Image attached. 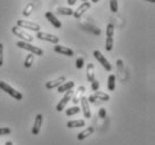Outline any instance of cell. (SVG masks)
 <instances>
[{"mask_svg": "<svg viewBox=\"0 0 155 145\" xmlns=\"http://www.w3.org/2000/svg\"><path fill=\"white\" fill-rule=\"evenodd\" d=\"M0 89H2L5 93L9 94L11 97H14V98L17 99V101H21L22 97H24L20 92H18L17 89H15L14 87H11L9 84H7V83H5V81H0Z\"/></svg>", "mask_w": 155, "mask_h": 145, "instance_id": "7a4b0ae2", "label": "cell"}, {"mask_svg": "<svg viewBox=\"0 0 155 145\" xmlns=\"http://www.w3.org/2000/svg\"><path fill=\"white\" fill-rule=\"evenodd\" d=\"M79 112H81V108L78 106H74V107H71V108L66 110V115H67V116H73L75 114H78Z\"/></svg>", "mask_w": 155, "mask_h": 145, "instance_id": "d4e9b609", "label": "cell"}, {"mask_svg": "<svg viewBox=\"0 0 155 145\" xmlns=\"http://www.w3.org/2000/svg\"><path fill=\"white\" fill-rule=\"evenodd\" d=\"M94 57H95L96 59L98 60V63L101 65H102L103 67L105 68L106 71H112V65H110V63H109L108 60L106 59L105 58V56L103 55L99 50H95L94 51Z\"/></svg>", "mask_w": 155, "mask_h": 145, "instance_id": "8992f818", "label": "cell"}, {"mask_svg": "<svg viewBox=\"0 0 155 145\" xmlns=\"http://www.w3.org/2000/svg\"><path fill=\"white\" fill-rule=\"evenodd\" d=\"M87 101H88V103H95L96 102V97L94 95L89 96V97L87 98Z\"/></svg>", "mask_w": 155, "mask_h": 145, "instance_id": "d6a6232c", "label": "cell"}, {"mask_svg": "<svg viewBox=\"0 0 155 145\" xmlns=\"http://www.w3.org/2000/svg\"><path fill=\"white\" fill-rule=\"evenodd\" d=\"M37 38L40 39V40L48 41V43H53V44L59 43V38H58L57 36L51 35V34H48V32H45V31H38V34H37Z\"/></svg>", "mask_w": 155, "mask_h": 145, "instance_id": "ba28073f", "label": "cell"}, {"mask_svg": "<svg viewBox=\"0 0 155 145\" xmlns=\"http://www.w3.org/2000/svg\"><path fill=\"white\" fill-rule=\"evenodd\" d=\"M45 17L47 18V20H48L55 28H61V26H63L61 21H60L59 19H58L51 11H47L46 14H45Z\"/></svg>", "mask_w": 155, "mask_h": 145, "instance_id": "30bf717a", "label": "cell"}, {"mask_svg": "<svg viewBox=\"0 0 155 145\" xmlns=\"http://www.w3.org/2000/svg\"><path fill=\"white\" fill-rule=\"evenodd\" d=\"M98 1H99V0H92V2H93V4H97Z\"/></svg>", "mask_w": 155, "mask_h": 145, "instance_id": "8d00e7d4", "label": "cell"}, {"mask_svg": "<svg viewBox=\"0 0 155 145\" xmlns=\"http://www.w3.org/2000/svg\"><path fill=\"white\" fill-rule=\"evenodd\" d=\"M94 96L96 97V99H99V101H103V102H107V101H109V95L108 94H106V93L104 92H98V91H96L95 93H94Z\"/></svg>", "mask_w": 155, "mask_h": 145, "instance_id": "7402d4cb", "label": "cell"}, {"mask_svg": "<svg viewBox=\"0 0 155 145\" xmlns=\"http://www.w3.org/2000/svg\"><path fill=\"white\" fill-rule=\"evenodd\" d=\"M81 110H83V113H84L85 118H91V116H92V113H91L89 103H88V101H87V97H85V96H81Z\"/></svg>", "mask_w": 155, "mask_h": 145, "instance_id": "7c38bea8", "label": "cell"}, {"mask_svg": "<svg viewBox=\"0 0 155 145\" xmlns=\"http://www.w3.org/2000/svg\"><path fill=\"white\" fill-rule=\"evenodd\" d=\"M85 120H75L67 122V127L68 128H77V127H84L85 126Z\"/></svg>", "mask_w": 155, "mask_h": 145, "instance_id": "ac0fdd59", "label": "cell"}, {"mask_svg": "<svg viewBox=\"0 0 155 145\" xmlns=\"http://www.w3.org/2000/svg\"><path fill=\"white\" fill-rule=\"evenodd\" d=\"M75 86V83L73 81H65V83H63L60 86H58L57 88H58V93H66L67 91H71V89L74 88Z\"/></svg>", "mask_w": 155, "mask_h": 145, "instance_id": "2e32d148", "label": "cell"}, {"mask_svg": "<svg viewBox=\"0 0 155 145\" xmlns=\"http://www.w3.org/2000/svg\"><path fill=\"white\" fill-rule=\"evenodd\" d=\"M86 77L89 83H92L95 79V67H94L93 63H89L86 67Z\"/></svg>", "mask_w": 155, "mask_h": 145, "instance_id": "9a60e30c", "label": "cell"}, {"mask_svg": "<svg viewBox=\"0 0 155 145\" xmlns=\"http://www.w3.org/2000/svg\"><path fill=\"white\" fill-rule=\"evenodd\" d=\"M35 55H32V54H28L27 57H26L25 59V63H24V66L26 68H30L32 66V63H34V58H35Z\"/></svg>", "mask_w": 155, "mask_h": 145, "instance_id": "cb8c5ba5", "label": "cell"}, {"mask_svg": "<svg viewBox=\"0 0 155 145\" xmlns=\"http://www.w3.org/2000/svg\"><path fill=\"white\" fill-rule=\"evenodd\" d=\"M84 64H85V60L83 57H78L77 59H76V68L77 69H81V68L84 67Z\"/></svg>", "mask_w": 155, "mask_h": 145, "instance_id": "4316f807", "label": "cell"}, {"mask_svg": "<svg viewBox=\"0 0 155 145\" xmlns=\"http://www.w3.org/2000/svg\"><path fill=\"white\" fill-rule=\"evenodd\" d=\"M93 133H94V127L89 126V127H87L86 130H84V131L81 132V133L77 135V140L78 141H83L85 138H87L88 136H91Z\"/></svg>", "mask_w": 155, "mask_h": 145, "instance_id": "e0dca14e", "label": "cell"}, {"mask_svg": "<svg viewBox=\"0 0 155 145\" xmlns=\"http://www.w3.org/2000/svg\"><path fill=\"white\" fill-rule=\"evenodd\" d=\"M6 145H14V143H12L11 141H7L6 142Z\"/></svg>", "mask_w": 155, "mask_h": 145, "instance_id": "e575fe53", "label": "cell"}, {"mask_svg": "<svg viewBox=\"0 0 155 145\" xmlns=\"http://www.w3.org/2000/svg\"><path fill=\"white\" fill-rule=\"evenodd\" d=\"M83 26H84V27H87V28H92L91 30H93V31H94V34H96V35H99V34H101V30H99L98 28H96V27H93V26L88 25L87 22L83 24Z\"/></svg>", "mask_w": 155, "mask_h": 145, "instance_id": "f1b7e54d", "label": "cell"}, {"mask_svg": "<svg viewBox=\"0 0 155 145\" xmlns=\"http://www.w3.org/2000/svg\"><path fill=\"white\" fill-rule=\"evenodd\" d=\"M54 50L58 54H63V55H65V56H68V57L74 56V51H73L71 48H68V47H64V46H60V45H56V46L54 47Z\"/></svg>", "mask_w": 155, "mask_h": 145, "instance_id": "5bb4252c", "label": "cell"}, {"mask_svg": "<svg viewBox=\"0 0 155 145\" xmlns=\"http://www.w3.org/2000/svg\"><path fill=\"white\" fill-rule=\"evenodd\" d=\"M67 4L68 6H74L76 4V0H67Z\"/></svg>", "mask_w": 155, "mask_h": 145, "instance_id": "836d02e7", "label": "cell"}, {"mask_svg": "<svg viewBox=\"0 0 155 145\" xmlns=\"http://www.w3.org/2000/svg\"><path fill=\"white\" fill-rule=\"evenodd\" d=\"M11 31H12V34H14V35L17 36L18 38L22 39V41H26V43H31L32 40H34V37H32L31 35L27 34V32L24 31L21 28L17 27V26L12 27V28H11Z\"/></svg>", "mask_w": 155, "mask_h": 145, "instance_id": "277c9868", "label": "cell"}, {"mask_svg": "<svg viewBox=\"0 0 155 145\" xmlns=\"http://www.w3.org/2000/svg\"><path fill=\"white\" fill-rule=\"evenodd\" d=\"M114 25L108 24L106 27V43H105V49L107 51H110L113 49L114 45Z\"/></svg>", "mask_w": 155, "mask_h": 145, "instance_id": "3957f363", "label": "cell"}, {"mask_svg": "<svg viewBox=\"0 0 155 145\" xmlns=\"http://www.w3.org/2000/svg\"><path fill=\"white\" fill-rule=\"evenodd\" d=\"M85 86L84 85H81V86H79V87H78V89H77V92H76V94H75V96L74 97H73V99H71V101H73V103H74V104H77L78 102H79V101H81V94H83V93L85 92Z\"/></svg>", "mask_w": 155, "mask_h": 145, "instance_id": "ffe728a7", "label": "cell"}, {"mask_svg": "<svg viewBox=\"0 0 155 145\" xmlns=\"http://www.w3.org/2000/svg\"><path fill=\"white\" fill-rule=\"evenodd\" d=\"M98 116L101 117V118H105L106 117V110L105 108H101V110H99Z\"/></svg>", "mask_w": 155, "mask_h": 145, "instance_id": "1f68e13d", "label": "cell"}, {"mask_svg": "<svg viewBox=\"0 0 155 145\" xmlns=\"http://www.w3.org/2000/svg\"><path fill=\"white\" fill-rule=\"evenodd\" d=\"M17 47L21 48V49H26L30 51V54L36 55V56H42L44 55V50L39 47H36L34 45H31L30 43H26V41H17Z\"/></svg>", "mask_w": 155, "mask_h": 145, "instance_id": "6da1fadb", "label": "cell"}, {"mask_svg": "<svg viewBox=\"0 0 155 145\" xmlns=\"http://www.w3.org/2000/svg\"><path fill=\"white\" fill-rule=\"evenodd\" d=\"M81 1H83V2H84V1H88V0H81Z\"/></svg>", "mask_w": 155, "mask_h": 145, "instance_id": "74e56055", "label": "cell"}, {"mask_svg": "<svg viewBox=\"0 0 155 145\" xmlns=\"http://www.w3.org/2000/svg\"><path fill=\"white\" fill-rule=\"evenodd\" d=\"M11 133V130L9 127H0V136H5Z\"/></svg>", "mask_w": 155, "mask_h": 145, "instance_id": "83f0119b", "label": "cell"}, {"mask_svg": "<svg viewBox=\"0 0 155 145\" xmlns=\"http://www.w3.org/2000/svg\"><path fill=\"white\" fill-rule=\"evenodd\" d=\"M73 94H74V93H73V89H71V91H67V92H66V94L64 95V97L60 99L59 103L56 105V110H57V112H61V110L65 108V106L67 105V103L69 102V101L71 99V97H73Z\"/></svg>", "mask_w": 155, "mask_h": 145, "instance_id": "52a82bcc", "label": "cell"}, {"mask_svg": "<svg viewBox=\"0 0 155 145\" xmlns=\"http://www.w3.org/2000/svg\"><path fill=\"white\" fill-rule=\"evenodd\" d=\"M56 12L58 15H65V16H71V15L74 14V10L71 9V8H68V7H59L57 8Z\"/></svg>", "mask_w": 155, "mask_h": 145, "instance_id": "44dd1931", "label": "cell"}, {"mask_svg": "<svg viewBox=\"0 0 155 145\" xmlns=\"http://www.w3.org/2000/svg\"><path fill=\"white\" fill-rule=\"evenodd\" d=\"M65 81H66V77H65V76H60V77L56 78V79H54V81H47L46 84H45V86H46L47 89H54V88H56V87H58V86H60L63 83H65Z\"/></svg>", "mask_w": 155, "mask_h": 145, "instance_id": "8fae6325", "label": "cell"}, {"mask_svg": "<svg viewBox=\"0 0 155 145\" xmlns=\"http://www.w3.org/2000/svg\"><path fill=\"white\" fill-rule=\"evenodd\" d=\"M109 6H110V10L113 12H117L118 11V2L117 0H109Z\"/></svg>", "mask_w": 155, "mask_h": 145, "instance_id": "484cf974", "label": "cell"}, {"mask_svg": "<svg viewBox=\"0 0 155 145\" xmlns=\"http://www.w3.org/2000/svg\"><path fill=\"white\" fill-rule=\"evenodd\" d=\"M42 120H44V117H42L41 114H38L35 118V122H34V125H32V135H38L39 132H40V128H41V125H42Z\"/></svg>", "mask_w": 155, "mask_h": 145, "instance_id": "4fadbf2b", "label": "cell"}, {"mask_svg": "<svg viewBox=\"0 0 155 145\" xmlns=\"http://www.w3.org/2000/svg\"><path fill=\"white\" fill-rule=\"evenodd\" d=\"M34 9H35V5L32 4V2H30V4H28L25 7V9H24V11H22V15L26 16V17H28V16L31 15V12L34 11Z\"/></svg>", "mask_w": 155, "mask_h": 145, "instance_id": "603a6c76", "label": "cell"}, {"mask_svg": "<svg viewBox=\"0 0 155 145\" xmlns=\"http://www.w3.org/2000/svg\"><path fill=\"white\" fill-rule=\"evenodd\" d=\"M17 27L19 28H27L32 31H40V26L35 22L28 21V20H22V19H18L17 20Z\"/></svg>", "mask_w": 155, "mask_h": 145, "instance_id": "5b68a950", "label": "cell"}, {"mask_svg": "<svg viewBox=\"0 0 155 145\" xmlns=\"http://www.w3.org/2000/svg\"><path fill=\"white\" fill-rule=\"evenodd\" d=\"M4 65V45L0 43V67Z\"/></svg>", "mask_w": 155, "mask_h": 145, "instance_id": "f546056e", "label": "cell"}, {"mask_svg": "<svg viewBox=\"0 0 155 145\" xmlns=\"http://www.w3.org/2000/svg\"><path fill=\"white\" fill-rule=\"evenodd\" d=\"M148 2H152V4H155V0H146Z\"/></svg>", "mask_w": 155, "mask_h": 145, "instance_id": "d590c367", "label": "cell"}, {"mask_svg": "<svg viewBox=\"0 0 155 145\" xmlns=\"http://www.w3.org/2000/svg\"><path fill=\"white\" fill-rule=\"evenodd\" d=\"M91 6H92V4L89 2V1H84L83 4L79 6V7L76 9V10L74 11V14H73V16H74L75 18H81L83 15H84V12L86 10H88L89 8H91Z\"/></svg>", "mask_w": 155, "mask_h": 145, "instance_id": "9c48e42d", "label": "cell"}, {"mask_svg": "<svg viewBox=\"0 0 155 145\" xmlns=\"http://www.w3.org/2000/svg\"><path fill=\"white\" fill-rule=\"evenodd\" d=\"M99 81H96V79H94V81H92V89L93 91H98V88H99Z\"/></svg>", "mask_w": 155, "mask_h": 145, "instance_id": "4dcf8cb0", "label": "cell"}, {"mask_svg": "<svg viewBox=\"0 0 155 145\" xmlns=\"http://www.w3.org/2000/svg\"><path fill=\"white\" fill-rule=\"evenodd\" d=\"M116 87V76L114 74H110L108 76V79H107V88L112 92L114 91Z\"/></svg>", "mask_w": 155, "mask_h": 145, "instance_id": "d6986e66", "label": "cell"}]
</instances>
